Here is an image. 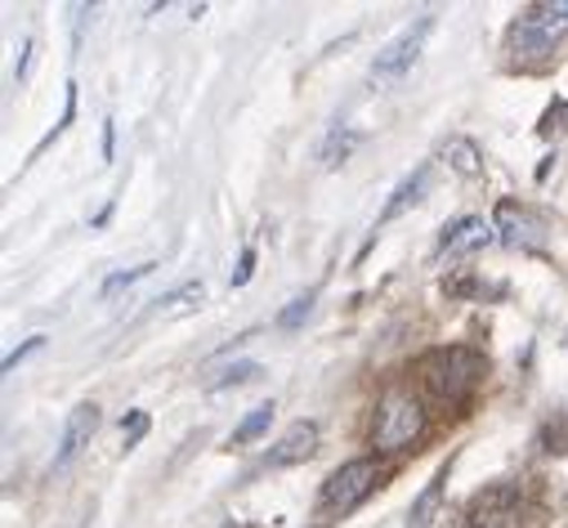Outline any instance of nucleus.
<instances>
[{
    "label": "nucleus",
    "instance_id": "obj_23",
    "mask_svg": "<svg viewBox=\"0 0 568 528\" xmlns=\"http://www.w3.org/2000/svg\"><path fill=\"white\" fill-rule=\"evenodd\" d=\"M41 345H45V336H32V341H28V345H23V349H14V354H10V358H6V372H14V367H19V363H23V358H28V354H37V349H41Z\"/></svg>",
    "mask_w": 568,
    "mask_h": 528
},
{
    "label": "nucleus",
    "instance_id": "obj_19",
    "mask_svg": "<svg viewBox=\"0 0 568 528\" xmlns=\"http://www.w3.org/2000/svg\"><path fill=\"white\" fill-rule=\"evenodd\" d=\"M541 444H546V453H568V413H559V417L541 430Z\"/></svg>",
    "mask_w": 568,
    "mask_h": 528
},
{
    "label": "nucleus",
    "instance_id": "obj_3",
    "mask_svg": "<svg viewBox=\"0 0 568 528\" xmlns=\"http://www.w3.org/2000/svg\"><path fill=\"white\" fill-rule=\"evenodd\" d=\"M425 430V413L407 389H389L376 404V426H372V448L376 453H403L416 435Z\"/></svg>",
    "mask_w": 568,
    "mask_h": 528
},
{
    "label": "nucleus",
    "instance_id": "obj_13",
    "mask_svg": "<svg viewBox=\"0 0 568 528\" xmlns=\"http://www.w3.org/2000/svg\"><path fill=\"white\" fill-rule=\"evenodd\" d=\"M444 158H448V166H453L457 175H466V180H475V175L484 171V153H479V144L466 140V135H453V140L444 144Z\"/></svg>",
    "mask_w": 568,
    "mask_h": 528
},
{
    "label": "nucleus",
    "instance_id": "obj_7",
    "mask_svg": "<svg viewBox=\"0 0 568 528\" xmlns=\"http://www.w3.org/2000/svg\"><path fill=\"white\" fill-rule=\"evenodd\" d=\"M99 404H77L72 413H68V422H63V435H59V448H54V461H50V470H68L85 448H90V439L99 435Z\"/></svg>",
    "mask_w": 568,
    "mask_h": 528
},
{
    "label": "nucleus",
    "instance_id": "obj_2",
    "mask_svg": "<svg viewBox=\"0 0 568 528\" xmlns=\"http://www.w3.org/2000/svg\"><path fill=\"white\" fill-rule=\"evenodd\" d=\"M568 37V0H541V6H524L506 32L515 59H546L555 45Z\"/></svg>",
    "mask_w": 568,
    "mask_h": 528
},
{
    "label": "nucleus",
    "instance_id": "obj_6",
    "mask_svg": "<svg viewBox=\"0 0 568 528\" xmlns=\"http://www.w3.org/2000/svg\"><path fill=\"white\" fill-rule=\"evenodd\" d=\"M519 484H493L470 501L466 528H519Z\"/></svg>",
    "mask_w": 568,
    "mask_h": 528
},
{
    "label": "nucleus",
    "instance_id": "obj_21",
    "mask_svg": "<svg viewBox=\"0 0 568 528\" xmlns=\"http://www.w3.org/2000/svg\"><path fill=\"white\" fill-rule=\"evenodd\" d=\"M144 430H149V417L144 413H130V430H125V453L139 444V439H144Z\"/></svg>",
    "mask_w": 568,
    "mask_h": 528
},
{
    "label": "nucleus",
    "instance_id": "obj_16",
    "mask_svg": "<svg viewBox=\"0 0 568 528\" xmlns=\"http://www.w3.org/2000/svg\"><path fill=\"white\" fill-rule=\"evenodd\" d=\"M260 376V363H233V367H224L206 389H229V385H246V380H255Z\"/></svg>",
    "mask_w": 568,
    "mask_h": 528
},
{
    "label": "nucleus",
    "instance_id": "obj_1",
    "mask_svg": "<svg viewBox=\"0 0 568 528\" xmlns=\"http://www.w3.org/2000/svg\"><path fill=\"white\" fill-rule=\"evenodd\" d=\"M416 372H420V385H425L430 399H439L448 408H462L479 389L488 363H484V354H475L466 345H439V349H430L416 363Z\"/></svg>",
    "mask_w": 568,
    "mask_h": 528
},
{
    "label": "nucleus",
    "instance_id": "obj_4",
    "mask_svg": "<svg viewBox=\"0 0 568 528\" xmlns=\"http://www.w3.org/2000/svg\"><path fill=\"white\" fill-rule=\"evenodd\" d=\"M430 28H435V14H416L407 28H398V37H389V41L376 50V59H372V81H376V85L398 81V77L420 59Z\"/></svg>",
    "mask_w": 568,
    "mask_h": 528
},
{
    "label": "nucleus",
    "instance_id": "obj_20",
    "mask_svg": "<svg viewBox=\"0 0 568 528\" xmlns=\"http://www.w3.org/2000/svg\"><path fill=\"white\" fill-rule=\"evenodd\" d=\"M153 274V264H139V270H125V274H112L108 283H103V296H116L121 287H130V283H139V278H149Z\"/></svg>",
    "mask_w": 568,
    "mask_h": 528
},
{
    "label": "nucleus",
    "instance_id": "obj_9",
    "mask_svg": "<svg viewBox=\"0 0 568 528\" xmlns=\"http://www.w3.org/2000/svg\"><path fill=\"white\" fill-rule=\"evenodd\" d=\"M318 453V422H296L287 435H282L268 453H264V466L268 470H282V466H301Z\"/></svg>",
    "mask_w": 568,
    "mask_h": 528
},
{
    "label": "nucleus",
    "instance_id": "obj_17",
    "mask_svg": "<svg viewBox=\"0 0 568 528\" xmlns=\"http://www.w3.org/2000/svg\"><path fill=\"white\" fill-rule=\"evenodd\" d=\"M310 309H314V292H310V296H296L287 309H282V314H277V327H287V332L301 327V323L310 318Z\"/></svg>",
    "mask_w": 568,
    "mask_h": 528
},
{
    "label": "nucleus",
    "instance_id": "obj_18",
    "mask_svg": "<svg viewBox=\"0 0 568 528\" xmlns=\"http://www.w3.org/2000/svg\"><path fill=\"white\" fill-rule=\"evenodd\" d=\"M202 296H206V287H202V283H184L180 292L162 296L158 305H162V309H189V301H193V305H202Z\"/></svg>",
    "mask_w": 568,
    "mask_h": 528
},
{
    "label": "nucleus",
    "instance_id": "obj_12",
    "mask_svg": "<svg viewBox=\"0 0 568 528\" xmlns=\"http://www.w3.org/2000/svg\"><path fill=\"white\" fill-rule=\"evenodd\" d=\"M448 475H453V461H444L435 475H430V484L420 488V497L412 501V515H407V528H430L435 519H439V501H444V488H448Z\"/></svg>",
    "mask_w": 568,
    "mask_h": 528
},
{
    "label": "nucleus",
    "instance_id": "obj_11",
    "mask_svg": "<svg viewBox=\"0 0 568 528\" xmlns=\"http://www.w3.org/2000/svg\"><path fill=\"white\" fill-rule=\"evenodd\" d=\"M425 189H430V162H420L412 175H403V180H398V189L389 193V202H385V211H381L376 229H381V224H389V220H398L407 206H416V202L425 197Z\"/></svg>",
    "mask_w": 568,
    "mask_h": 528
},
{
    "label": "nucleus",
    "instance_id": "obj_14",
    "mask_svg": "<svg viewBox=\"0 0 568 528\" xmlns=\"http://www.w3.org/2000/svg\"><path fill=\"white\" fill-rule=\"evenodd\" d=\"M268 422H273V404H260V408H251L246 417H242V426L233 430V448H242V444H251V439H260L264 430H268Z\"/></svg>",
    "mask_w": 568,
    "mask_h": 528
},
{
    "label": "nucleus",
    "instance_id": "obj_5",
    "mask_svg": "<svg viewBox=\"0 0 568 528\" xmlns=\"http://www.w3.org/2000/svg\"><path fill=\"white\" fill-rule=\"evenodd\" d=\"M372 488H376V461H372V457H354V461H345L341 470L327 475L318 506H323L327 515H349Z\"/></svg>",
    "mask_w": 568,
    "mask_h": 528
},
{
    "label": "nucleus",
    "instance_id": "obj_24",
    "mask_svg": "<svg viewBox=\"0 0 568 528\" xmlns=\"http://www.w3.org/2000/svg\"><path fill=\"white\" fill-rule=\"evenodd\" d=\"M103 162H112V121L103 125Z\"/></svg>",
    "mask_w": 568,
    "mask_h": 528
},
{
    "label": "nucleus",
    "instance_id": "obj_8",
    "mask_svg": "<svg viewBox=\"0 0 568 528\" xmlns=\"http://www.w3.org/2000/svg\"><path fill=\"white\" fill-rule=\"evenodd\" d=\"M493 229L501 233V242L506 246H524V251H537L541 242H546V224H541V215H532L524 202H497V220H493Z\"/></svg>",
    "mask_w": 568,
    "mask_h": 528
},
{
    "label": "nucleus",
    "instance_id": "obj_10",
    "mask_svg": "<svg viewBox=\"0 0 568 528\" xmlns=\"http://www.w3.org/2000/svg\"><path fill=\"white\" fill-rule=\"evenodd\" d=\"M493 237H497V229H493L488 220H479V215H462L457 224L444 229L439 251H444V255H470V251H484Z\"/></svg>",
    "mask_w": 568,
    "mask_h": 528
},
{
    "label": "nucleus",
    "instance_id": "obj_15",
    "mask_svg": "<svg viewBox=\"0 0 568 528\" xmlns=\"http://www.w3.org/2000/svg\"><path fill=\"white\" fill-rule=\"evenodd\" d=\"M354 144H358L354 130H336V135L327 140V149H323V166H341L354 153Z\"/></svg>",
    "mask_w": 568,
    "mask_h": 528
},
{
    "label": "nucleus",
    "instance_id": "obj_22",
    "mask_svg": "<svg viewBox=\"0 0 568 528\" xmlns=\"http://www.w3.org/2000/svg\"><path fill=\"white\" fill-rule=\"evenodd\" d=\"M251 270H255V251H242L237 274H233V287H246V283H251Z\"/></svg>",
    "mask_w": 568,
    "mask_h": 528
}]
</instances>
